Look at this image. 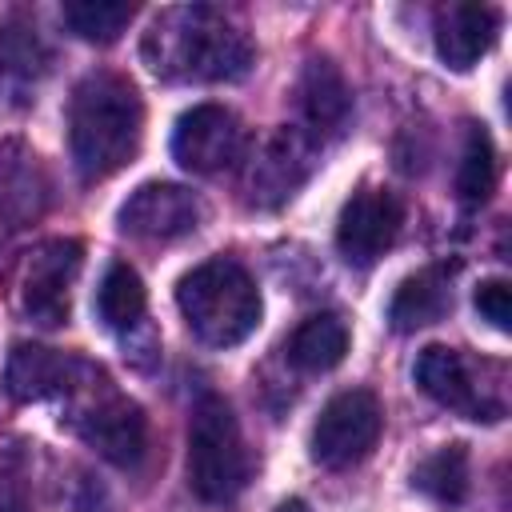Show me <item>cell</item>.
Returning a JSON list of instances; mask_svg holds the SVG:
<instances>
[{
	"label": "cell",
	"instance_id": "cell-1",
	"mask_svg": "<svg viewBox=\"0 0 512 512\" xmlns=\"http://www.w3.org/2000/svg\"><path fill=\"white\" fill-rule=\"evenodd\" d=\"M140 56L156 76L184 84L240 80L256 60L248 32L212 4L164 8L144 32Z\"/></svg>",
	"mask_w": 512,
	"mask_h": 512
},
{
	"label": "cell",
	"instance_id": "cell-23",
	"mask_svg": "<svg viewBox=\"0 0 512 512\" xmlns=\"http://www.w3.org/2000/svg\"><path fill=\"white\" fill-rule=\"evenodd\" d=\"M496 184V152L484 128H468L464 152H460V168H456V196L464 204H484L492 196Z\"/></svg>",
	"mask_w": 512,
	"mask_h": 512
},
{
	"label": "cell",
	"instance_id": "cell-4",
	"mask_svg": "<svg viewBox=\"0 0 512 512\" xmlns=\"http://www.w3.org/2000/svg\"><path fill=\"white\" fill-rule=\"evenodd\" d=\"M188 484L208 504H228L248 484V448L232 408L204 392L188 420Z\"/></svg>",
	"mask_w": 512,
	"mask_h": 512
},
{
	"label": "cell",
	"instance_id": "cell-17",
	"mask_svg": "<svg viewBox=\"0 0 512 512\" xmlns=\"http://www.w3.org/2000/svg\"><path fill=\"white\" fill-rule=\"evenodd\" d=\"M452 308V276L444 268H424L416 276H408L388 304V324L396 332H416L436 324L444 312Z\"/></svg>",
	"mask_w": 512,
	"mask_h": 512
},
{
	"label": "cell",
	"instance_id": "cell-11",
	"mask_svg": "<svg viewBox=\"0 0 512 512\" xmlns=\"http://www.w3.org/2000/svg\"><path fill=\"white\" fill-rule=\"evenodd\" d=\"M308 172H312V140L300 128H280L252 152L244 168V196L256 208H276L308 180Z\"/></svg>",
	"mask_w": 512,
	"mask_h": 512
},
{
	"label": "cell",
	"instance_id": "cell-12",
	"mask_svg": "<svg viewBox=\"0 0 512 512\" xmlns=\"http://www.w3.org/2000/svg\"><path fill=\"white\" fill-rule=\"evenodd\" d=\"M200 224V200L184 188V184H168V180H152L140 184L124 204H120V228L136 240H180L188 232H196Z\"/></svg>",
	"mask_w": 512,
	"mask_h": 512
},
{
	"label": "cell",
	"instance_id": "cell-19",
	"mask_svg": "<svg viewBox=\"0 0 512 512\" xmlns=\"http://www.w3.org/2000/svg\"><path fill=\"white\" fill-rule=\"evenodd\" d=\"M36 156H8L0 152V248L12 240V232L24 228L40 212V184H36Z\"/></svg>",
	"mask_w": 512,
	"mask_h": 512
},
{
	"label": "cell",
	"instance_id": "cell-8",
	"mask_svg": "<svg viewBox=\"0 0 512 512\" xmlns=\"http://www.w3.org/2000/svg\"><path fill=\"white\" fill-rule=\"evenodd\" d=\"M244 152V128L236 112L224 104H196L176 120L172 132V156L184 172L216 176L228 164H236Z\"/></svg>",
	"mask_w": 512,
	"mask_h": 512
},
{
	"label": "cell",
	"instance_id": "cell-2",
	"mask_svg": "<svg viewBox=\"0 0 512 512\" xmlns=\"http://www.w3.org/2000/svg\"><path fill=\"white\" fill-rule=\"evenodd\" d=\"M144 104L116 72H92L76 84L68 104V148L84 180H108L140 152Z\"/></svg>",
	"mask_w": 512,
	"mask_h": 512
},
{
	"label": "cell",
	"instance_id": "cell-24",
	"mask_svg": "<svg viewBox=\"0 0 512 512\" xmlns=\"http://www.w3.org/2000/svg\"><path fill=\"white\" fill-rule=\"evenodd\" d=\"M476 312H480L492 328L508 332V328H512V292H508V280H484V284L476 288Z\"/></svg>",
	"mask_w": 512,
	"mask_h": 512
},
{
	"label": "cell",
	"instance_id": "cell-20",
	"mask_svg": "<svg viewBox=\"0 0 512 512\" xmlns=\"http://www.w3.org/2000/svg\"><path fill=\"white\" fill-rule=\"evenodd\" d=\"M412 488H420L424 496H432L436 504H464L468 496V452L464 444H448L432 456H424L412 472Z\"/></svg>",
	"mask_w": 512,
	"mask_h": 512
},
{
	"label": "cell",
	"instance_id": "cell-25",
	"mask_svg": "<svg viewBox=\"0 0 512 512\" xmlns=\"http://www.w3.org/2000/svg\"><path fill=\"white\" fill-rule=\"evenodd\" d=\"M276 512H308V504H304V500H284Z\"/></svg>",
	"mask_w": 512,
	"mask_h": 512
},
{
	"label": "cell",
	"instance_id": "cell-6",
	"mask_svg": "<svg viewBox=\"0 0 512 512\" xmlns=\"http://www.w3.org/2000/svg\"><path fill=\"white\" fill-rule=\"evenodd\" d=\"M380 428H384V412L368 388L336 392L316 416L312 460L324 468H352L376 448Z\"/></svg>",
	"mask_w": 512,
	"mask_h": 512
},
{
	"label": "cell",
	"instance_id": "cell-14",
	"mask_svg": "<svg viewBox=\"0 0 512 512\" xmlns=\"http://www.w3.org/2000/svg\"><path fill=\"white\" fill-rule=\"evenodd\" d=\"M296 104L304 116V136L316 144L324 136H340L352 116V88L344 84L340 68L332 60H308L296 84Z\"/></svg>",
	"mask_w": 512,
	"mask_h": 512
},
{
	"label": "cell",
	"instance_id": "cell-5",
	"mask_svg": "<svg viewBox=\"0 0 512 512\" xmlns=\"http://www.w3.org/2000/svg\"><path fill=\"white\" fill-rule=\"evenodd\" d=\"M72 400V428L84 436V444H92L104 460L120 464V468H136L148 452V420L144 412L124 400L108 376L92 364H84L80 380L68 392Z\"/></svg>",
	"mask_w": 512,
	"mask_h": 512
},
{
	"label": "cell",
	"instance_id": "cell-13",
	"mask_svg": "<svg viewBox=\"0 0 512 512\" xmlns=\"http://www.w3.org/2000/svg\"><path fill=\"white\" fill-rule=\"evenodd\" d=\"M88 360L64 356L56 348H40V344H16L4 368V388L12 400L32 404V400H52V396H68L72 384L80 380Z\"/></svg>",
	"mask_w": 512,
	"mask_h": 512
},
{
	"label": "cell",
	"instance_id": "cell-15",
	"mask_svg": "<svg viewBox=\"0 0 512 512\" xmlns=\"http://www.w3.org/2000/svg\"><path fill=\"white\" fill-rule=\"evenodd\" d=\"M500 32V12L488 4H444L436 12V52L448 68L468 72Z\"/></svg>",
	"mask_w": 512,
	"mask_h": 512
},
{
	"label": "cell",
	"instance_id": "cell-21",
	"mask_svg": "<svg viewBox=\"0 0 512 512\" xmlns=\"http://www.w3.org/2000/svg\"><path fill=\"white\" fill-rule=\"evenodd\" d=\"M148 308V292L136 276V268L128 264H112L96 288V316L108 324V328H132L140 324Z\"/></svg>",
	"mask_w": 512,
	"mask_h": 512
},
{
	"label": "cell",
	"instance_id": "cell-9",
	"mask_svg": "<svg viewBox=\"0 0 512 512\" xmlns=\"http://www.w3.org/2000/svg\"><path fill=\"white\" fill-rule=\"evenodd\" d=\"M404 224V204L388 188H360L348 196L336 220V248L348 264L368 268L376 264L400 236Z\"/></svg>",
	"mask_w": 512,
	"mask_h": 512
},
{
	"label": "cell",
	"instance_id": "cell-22",
	"mask_svg": "<svg viewBox=\"0 0 512 512\" xmlns=\"http://www.w3.org/2000/svg\"><path fill=\"white\" fill-rule=\"evenodd\" d=\"M136 16V4L124 0H72L64 4V24L88 44H112Z\"/></svg>",
	"mask_w": 512,
	"mask_h": 512
},
{
	"label": "cell",
	"instance_id": "cell-18",
	"mask_svg": "<svg viewBox=\"0 0 512 512\" xmlns=\"http://www.w3.org/2000/svg\"><path fill=\"white\" fill-rule=\"evenodd\" d=\"M344 352H348V324L336 312L308 316L288 340V360L300 372H328L344 360Z\"/></svg>",
	"mask_w": 512,
	"mask_h": 512
},
{
	"label": "cell",
	"instance_id": "cell-3",
	"mask_svg": "<svg viewBox=\"0 0 512 512\" xmlns=\"http://www.w3.org/2000/svg\"><path fill=\"white\" fill-rule=\"evenodd\" d=\"M176 304L196 340L208 348H232L260 324V292L236 260H204L176 284Z\"/></svg>",
	"mask_w": 512,
	"mask_h": 512
},
{
	"label": "cell",
	"instance_id": "cell-16",
	"mask_svg": "<svg viewBox=\"0 0 512 512\" xmlns=\"http://www.w3.org/2000/svg\"><path fill=\"white\" fill-rule=\"evenodd\" d=\"M48 64L52 52L36 32V24L28 20L0 24V96H16V104H24L32 88L48 76Z\"/></svg>",
	"mask_w": 512,
	"mask_h": 512
},
{
	"label": "cell",
	"instance_id": "cell-10",
	"mask_svg": "<svg viewBox=\"0 0 512 512\" xmlns=\"http://www.w3.org/2000/svg\"><path fill=\"white\" fill-rule=\"evenodd\" d=\"M84 248L76 240H48L40 244L20 272V308L44 324L56 328L68 320V304H72V284L80 272Z\"/></svg>",
	"mask_w": 512,
	"mask_h": 512
},
{
	"label": "cell",
	"instance_id": "cell-7",
	"mask_svg": "<svg viewBox=\"0 0 512 512\" xmlns=\"http://www.w3.org/2000/svg\"><path fill=\"white\" fill-rule=\"evenodd\" d=\"M416 388L424 396H432L436 404L468 416V420H500L504 416V400L496 388L488 384H476V372H472V360L460 352V348H448V344H428L420 356H416Z\"/></svg>",
	"mask_w": 512,
	"mask_h": 512
}]
</instances>
